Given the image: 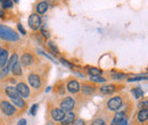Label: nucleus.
Returning <instances> with one entry per match:
<instances>
[{"instance_id": "nucleus-39", "label": "nucleus", "mask_w": 148, "mask_h": 125, "mask_svg": "<svg viewBox=\"0 0 148 125\" xmlns=\"http://www.w3.org/2000/svg\"><path fill=\"white\" fill-rule=\"evenodd\" d=\"M0 12H1V7H0Z\"/></svg>"}, {"instance_id": "nucleus-28", "label": "nucleus", "mask_w": 148, "mask_h": 125, "mask_svg": "<svg viewBox=\"0 0 148 125\" xmlns=\"http://www.w3.org/2000/svg\"><path fill=\"white\" fill-rule=\"evenodd\" d=\"M132 93H133V96L137 99H140V98L144 97V92H143V90L140 89V88H133L132 89Z\"/></svg>"}, {"instance_id": "nucleus-6", "label": "nucleus", "mask_w": 148, "mask_h": 125, "mask_svg": "<svg viewBox=\"0 0 148 125\" xmlns=\"http://www.w3.org/2000/svg\"><path fill=\"white\" fill-rule=\"evenodd\" d=\"M59 107H60V109H62L64 113L74 111V109L76 107V99L73 98V97H71V96L64 97V98L59 101Z\"/></svg>"}, {"instance_id": "nucleus-13", "label": "nucleus", "mask_w": 148, "mask_h": 125, "mask_svg": "<svg viewBox=\"0 0 148 125\" xmlns=\"http://www.w3.org/2000/svg\"><path fill=\"white\" fill-rule=\"evenodd\" d=\"M66 89L72 94H79L80 93V83L74 79H70L66 83Z\"/></svg>"}, {"instance_id": "nucleus-16", "label": "nucleus", "mask_w": 148, "mask_h": 125, "mask_svg": "<svg viewBox=\"0 0 148 125\" xmlns=\"http://www.w3.org/2000/svg\"><path fill=\"white\" fill-rule=\"evenodd\" d=\"M10 101H12V104L17 108L21 113H22V111H24V110H26V108H27V105H26L25 99H23L22 97L16 98V99H13V100H10Z\"/></svg>"}, {"instance_id": "nucleus-8", "label": "nucleus", "mask_w": 148, "mask_h": 125, "mask_svg": "<svg viewBox=\"0 0 148 125\" xmlns=\"http://www.w3.org/2000/svg\"><path fill=\"white\" fill-rule=\"evenodd\" d=\"M29 26H30V29L32 30V31H34V32H37L38 30H40V27H41V25H42V19H41V16L36 13V12H33L30 16H29Z\"/></svg>"}, {"instance_id": "nucleus-17", "label": "nucleus", "mask_w": 148, "mask_h": 125, "mask_svg": "<svg viewBox=\"0 0 148 125\" xmlns=\"http://www.w3.org/2000/svg\"><path fill=\"white\" fill-rule=\"evenodd\" d=\"M75 120H76V113L75 111H70V113H65V116L60 121V123H62V125L72 124Z\"/></svg>"}, {"instance_id": "nucleus-25", "label": "nucleus", "mask_w": 148, "mask_h": 125, "mask_svg": "<svg viewBox=\"0 0 148 125\" xmlns=\"http://www.w3.org/2000/svg\"><path fill=\"white\" fill-rule=\"evenodd\" d=\"M48 48L51 50V54L54 55H59V49H58V47L56 46L55 42H53V41H48Z\"/></svg>"}, {"instance_id": "nucleus-37", "label": "nucleus", "mask_w": 148, "mask_h": 125, "mask_svg": "<svg viewBox=\"0 0 148 125\" xmlns=\"http://www.w3.org/2000/svg\"><path fill=\"white\" fill-rule=\"evenodd\" d=\"M1 48H2V46H1V43H0V51H1Z\"/></svg>"}, {"instance_id": "nucleus-34", "label": "nucleus", "mask_w": 148, "mask_h": 125, "mask_svg": "<svg viewBox=\"0 0 148 125\" xmlns=\"http://www.w3.org/2000/svg\"><path fill=\"white\" fill-rule=\"evenodd\" d=\"M60 61H62V63H63L64 65H66L67 67H72V65H71V64H70V63H69L67 60H65V59H60Z\"/></svg>"}, {"instance_id": "nucleus-36", "label": "nucleus", "mask_w": 148, "mask_h": 125, "mask_svg": "<svg viewBox=\"0 0 148 125\" xmlns=\"http://www.w3.org/2000/svg\"><path fill=\"white\" fill-rule=\"evenodd\" d=\"M19 0H13V2H18Z\"/></svg>"}, {"instance_id": "nucleus-24", "label": "nucleus", "mask_w": 148, "mask_h": 125, "mask_svg": "<svg viewBox=\"0 0 148 125\" xmlns=\"http://www.w3.org/2000/svg\"><path fill=\"white\" fill-rule=\"evenodd\" d=\"M0 5L2 9H12L13 8V0H0Z\"/></svg>"}, {"instance_id": "nucleus-15", "label": "nucleus", "mask_w": 148, "mask_h": 125, "mask_svg": "<svg viewBox=\"0 0 148 125\" xmlns=\"http://www.w3.org/2000/svg\"><path fill=\"white\" fill-rule=\"evenodd\" d=\"M48 9H49V3L47 1L40 0V1H38L37 5H36V13H38L39 15L46 14Z\"/></svg>"}, {"instance_id": "nucleus-20", "label": "nucleus", "mask_w": 148, "mask_h": 125, "mask_svg": "<svg viewBox=\"0 0 148 125\" xmlns=\"http://www.w3.org/2000/svg\"><path fill=\"white\" fill-rule=\"evenodd\" d=\"M137 118L139 122H146L148 120V109H140L138 111Z\"/></svg>"}, {"instance_id": "nucleus-12", "label": "nucleus", "mask_w": 148, "mask_h": 125, "mask_svg": "<svg viewBox=\"0 0 148 125\" xmlns=\"http://www.w3.org/2000/svg\"><path fill=\"white\" fill-rule=\"evenodd\" d=\"M9 49H10V48H9L8 43L1 48V51H0V70L3 68V67L7 65L8 56H9Z\"/></svg>"}, {"instance_id": "nucleus-14", "label": "nucleus", "mask_w": 148, "mask_h": 125, "mask_svg": "<svg viewBox=\"0 0 148 125\" xmlns=\"http://www.w3.org/2000/svg\"><path fill=\"white\" fill-rule=\"evenodd\" d=\"M121 88V85H117V84H106V85H103L99 88V92L101 94H112L116 91H119Z\"/></svg>"}, {"instance_id": "nucleus-2", "label": "nucleus", "mask_w": 148, "mask_h": 125, "mask_svg": "<svg viewBox=\"0 0 148 125\" xmlns=\"http://www.w3.org/2000/svg\"><path fill=\"white\" fill-rule=\"evenodd\" d=\"M38 61H40L39 59H38L37 55L34 54V51L32 50V49H24L23 51H22V54H21V57H19V63H21V65H22V67H24V68H29V70H31V68H34L36 66H37Z\"/></svg>"}, {"instance_id": "nucleus-21", "label": "nucleus", "mask_w": 148, "mask_h": 125, "mask_svg": "<svg viewBox=\"0 0 148 125\" xmlns=\"http://www.w3.org/2000/svg\"><path fill=\"white\" fill-rule=\"evenodd\" d=\"M86 70H87V73L89 74V76H99L103 74V71L97 67H86Z\"/></svg>"}, {"instance_id": "nucleus-31", "label": "nucleus", "mask_w": 148, "mask_h": 125, "mask_svg": "<svg viewBox=\"0 0 148 125\" xmlns=\"http://www.w3.org/2000/svg\"><path fill=\"white\" fill-rule=\"evenodd\" d=\"M38 104H36V105H33L32 107H31V110H30V113H31V115L32 116H36L37 115V111H38Z\"/></svg>"}, {"instance_id": "nucleus-23", "label": "nucleus", "mask_w": 148, "mask_h": 125, "mask_svg": "<svg viewBox=\"0 0 148 125\" xmlns=\"http://www.w3.org/2000/svg\"><path fill=\"white\" fill-rule=\"evenodd\" d=\"M141 80H148V73L147 74H139V75H134L132 77L128 79L129 82H133V81H141Z\"/></svg>"}, {"instance_id": "nucleus-19", "label": "nucleus", "mask_w": 148, "mask_h": 125, "mask_svg": "<svg viewBox=\"0 0 148 125\" xmlns=\"http://www.w3.org/2000/svg\"><path fill=\"white\" fill-rule=\"evenodd\" d=\"M10 73H12V75H13L14 77H22V76H23L22 65H21L19 60H18V61H16V63H15V65L12 67V70H10Z\"/></svg>"}, {"instance_id": "nucleus-18", "label": "nucleus", "mask_w": 148, "mask_h": 125, "mask_svg": "<svg viewBox=\"0 0 148 125\" xmlns=\"http://www.w3.org/2000/svg\"><path fill=\"white\" fill-rule=\"evenodd\" d=\"M19 60V57H18V54H17V50H14L12 55H10V57H9V59H8V61H7V65H6V67H7V70L10 72L12 70V67L15 65V63L16 61H18Z\"/></svg>"}, {"instance_id": "nucleus-35", "label": "nucleus", "mask_w": 148, "mask_h": 125, "mask_svg": "<svg viewBox=\"0 0 148 125\" xmlns=\"http://www.w3.org/2000/svg\"><path fill=\"white\" fill-rule=\"evenodd\" d=\"M17 125H26V120H24V118H22V120H19Z\"/></svg>"}, {"instance_id": "nucleus-4", "label": "nucleus", "mask_w": 148, "mask_h": 125, "mask_svg": "<svg viewBox=\"0 0 148 125\" xmlns=\"http://www.w3.org/2000/svg\"><path fill=\"white\" fill-rule=\"evenodd\" d=\"M0 39L13 42V41H18L19 36L18 33L15 30H13L12 27H8L6 25L0 24Z\"/></svg>"}, {"instance_id": "nucleus-9", "label": "nucleus", "mask_w": 148, "mask_h": 125, "mask_svg": "<svg viewBox=\"0 0 148 125\" xmlns=\"http://www.w3.org/2000/svg\"><path fill=\"white\" fill-rule=\"evenodd\" d=\"M48 106H49V107H48V110H49V116H50V118H51L53 121H55V122H60V121L64 118L65 113H64L60 108L55 107V106H53L51 104H49Z\"/></svg>"}, {"instance_id": "nucleus-27", "label": "nucleus", "mask_w": 148, "mask_h": 125, "mask_svg": "<svg viewBox=\"0 0 148 125\" xmlns=\"http://www.w3.org/2000/svg\"><path fill=\"white\" fill-rule=\"evenodd\" d=\"M127 77H128V75L124 74V73H115V74L112 75V79L115 80V81H121V80L127 79Z\"/></svg>"}, {"instance_id": "nucleus-11", "label": "nucleus", "mask_w": 148, "mask_h": 125, "mask_svg": "<svg viewBox=\"0 0 148 125\" xmlns=\"http://www.w3.org/2000/svg\"><path fill=\"white\" fill-rule=\"evenodd\" d=\"M3 94L9 98V100H13V99H16V98H19L18 91L16 89V87H13V85H7L3 88Z\"/></svg>"}, {"instance_id": "nucleus-1", "label": "nucleus", "mask_w": 148, "mask_h": 125, "mask_svg": "<svg viewBox=\"0 0 148 125\" xmlns=\"http://www.w3.org/2000/svg\"><path fill=\"white\" fill-rule=\"evenodd\" d=\"M27 82L33 88V90L36 91H42L46 82H47V75H46V72L41 68H37L34 67V70L31 72L27 76Z\"/></svg>"}, {"instance_id": "nucleus-22", "label": "nucleus", "mask_w": 148, "mask_h": 125, "mask_svg": "<svg viewBox=\"0 0 148 125\" xmlns=\"http://www.w3.org/2000/svg\"><path fill=\"white\" fill-rule=\"evenodd\" d=\"M55 92L57 94H64V92H65V84H64V82H58L57 84L55 85Z\"/></svg>"}, {"instance_id": "nucleus-3", "label": "nucleus", "mask_w": 148, "mask_h": 125, "mask_svg": "<svg viewBox=\"0 0 148 125\" xmlns=\"http://www.w3.org/2000/svg\"><path fill=\"white\" fill-rule=\"evenodd\" d=\"M0 111L7 117L16 116L18 113H21L18 109L12 104V101H9L7 99H3L1 97H0Z\"/></svg>"}, {"instance_id": "nucleus-32", "label": "nucleus", "mask_w": 148, "mask_h": 125, "mask_svg": "<svg viewBox=\"0 0 148 125\" xmlns=\"http://www.w3.org/2000/svg\"><path fill=\"white\" fill-rule=\"evenodd\" d=\"M138 107L140 108V109H148V101H146V100L141 101V102L138 105Z\"/></svg>"}, {"instance_id": "nucleus-30", "label": "nucleus", "mask_w": 148, "mask_h": 125, "mask_svg": "<svg viewBox=\"0 0 148 125\" xmlns=\"http://www.w3.org/2000/svg\"><path fill=\"white\" fill-rule=\"evenodd\" d=\"M72 125H87V123H86V121H84V120L79 118V120H75L73 123H72Z\"/></svg>"}, {"instance_id": "nucleus-7", "label": "nucleus", "mask_w": 148, "mask_h": 125, "mask_svg": "<svg viewBox=\"0 0 148 125\" xmlns=\"http://www.w3.org/2000/svg\"><path fill=\"white\" fill-rule=\"evenodd\" d=\"M16 89L18 91L19 96H21L23 99H32V97H33L32 89H30V87H29L25 82H23V81L17 82V83H16Z\"/></svg>"}, {"instance_id": "nucleus-38", "label": "nucleus", "mask_w": 148, "mask_h": 125, "mask_svg": "<svg viewBox=\"0 0 148 125\" xmlns=\"http://www.w3.org/2000/svg\"><path fill=\"white\" fill-rule=\"evenodd\" d=\"M43 1H47V2H48V1H49V0H43Z\"/></svg>"}, {"instance_id": "nucleus-29", "label": "nucleus", "mask_w": 148, "mask_h": 125, "mask_svg": "<svg viewBox=\"0 0 148 125\" xmlns=\"http://www.w3.org/2000/svg\"><path fill=\"white\" fill-rule=\"evenodd\" d=\"M91 125H106V122L103 118H96L92 121Z\"/></svg>"}, {"instance_id": "nucleus-10", "label": "nucleus", "mask_w": 148, "mask_h": 125, "mask_svg": "<svg viewBox=\"0 0 148 125\" xmlns=\"http://www.w3.org/2000/svg\"><path fill=\"white\" fill-rule=\"evenodd\" d=\"M80 92H82V96L90 97V96H93L97 92V87L93 84L92 82H83L80 85Z\"/></svg>"}, {"instance_id": "nucleus-5", "label": "nucleus", "mask_w": 148, "mask_h": 125, "mask_svg": "<svg viewBox=\"0 0 148 125\" xmlns=\"http://www.w3.org/2000/svg\"><path fill=\"white\" fill-rule=\"evenodd\" d=\"M123 94H117L112 97L110 100L106 101V108L110 111H117L120 110V108L124 105V99H123Z\"/></svg>"}, {"instance_id": "nucleus-33", "label": "nucleus", "mask_w": 148, "mask_h": 125, "mask_svg": "<svg viewBox=\"0 0 148 125\" xmlns=\"http://www.w3.org/2000/svg\"><path fill=\"white\" fill-rule=\"evenodd\" d=\"M17 29H18V31L21 32V34H23V36H25V34H26V31L24 30V27L22 26V24H19V23L17 24Z\"/></svg>"}, {"instance_id": "nucleus-26", "label": "nucleus", "mask_w": 148, "mask_h": 125, "mask_svg": "<svg viewBox=\"0 0 148 125\" xmlns=\"http://www.w3.org/2000/svg\"><path fill=\"white\" fill-rule=\"evenodd\" d=\"M107 80L105 79V77H103V76H90V82H92V83H105Z\"/></svg>"}]
</instances>
